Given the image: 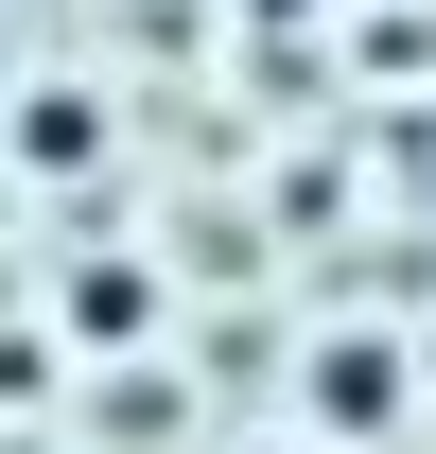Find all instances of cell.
<instances>
[{
  "instance_id": "7a4b0ae2",
  "label": "cell",
  "mask_w": 436,
  "mask_h": 454,
  "mask_svg": "<svg viewBox=\"0 0 436 454\" xmlns=\"http://www.w3.org/2000/svg\"><path fill=\"white\" fill-rule=\"evenodd\" d=\"M18 158H35V175H70V158H88V106H70V88H53V106H18Z\"/></svg>"
},
{
  "instance_id": "6da1fadb",
  "label": "cell",
  "mask_w": 436,
  "mask_h": 454,
  "mask_svg": "<svg viewBox=\"0 0 436 454\" xmlns=\"http://www.w3.org/2000/svg\"><path fill=\"white\" fill-rule=\"evenodd\" d=\"M315 402H331V419H401V349H331Z\"/></svg>"
}]
</instances>
